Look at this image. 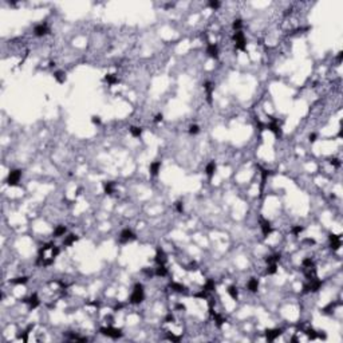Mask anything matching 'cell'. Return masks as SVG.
<instances>
[{"mask_svg":"<svg viewBox=\"0 0 343 343\" xmlns=\"http://www.w3.org/2000/svg\"><path fill=\"white\" fill-rule=\"evenodd\" d=\"M160 168H161V162L160 161H156L153 162L152 165H150V173H152L153 176H157L160 172Z\"/></svg>","mask_w":343,"mask_h":343,"instance_id":"16","label":"cell"},{"mask_svg":"<svg viewBox=\"0 0 343 343\" xmlns=\"http://www.w3.org/2000/svg\"><path fill=\"white\" fill-rule=\"evenodd\" d=\"M209 7L210 8H213V10H217L220 7V3L219 1H209Z\"/></svg>","mask_w":343,"mask_h":343,"instance_id":"35","label":"cell"},{"mask_svg":"<svg viewBox=\"0 0 343 343\" xmlns=\"http://www.w3.org/2000/svg\"><path fill=\"white\" fill-rule=\"evenodd\" d=\"M212 314H213V312H212ZM213 318H215V320H216V323L219 324V326H221V324L224 323V319H222L219 314H213Z\"/></svg>","mask_w":343,"mask_h":343,"instance_id":"31","label":"cell"},{"mask_svg":"<svg viewBox=\"0 0 343 343\" xmlns=\"http://www.w3.org/2000/svg\"><path fill=\"white\" fill-rule=\"evenodd\" d=\"M236 42V47L240 48V50H244L245 48V38H244V34L241 31H237L235 32V36H233Z\"/></svg>","mask_w":343,"mask_h":343,"instance_id":"4","label":"cell"},{"mask_svg":"<svg viewBox=\"0 0 343 343\" xmlns=\"http://www.w3.org/2000/svg\"><path fill=\"white\" fill-rule=\"evenodd\" d=\"M205 90H207V95H208V101L209 102H212V90H213V86H212V83H205Z\"/></svg>","mask_w":343,"mask_h":343,"instance_id":"20","label":"cell"},{"mask_svg":"<svg viewBox=\"0 0 343 343\" xmlns=\"http://www.w3.org/2000/svg\"><path fill=\"white\" fill-rule=\"evenodd\" d=\"M117 80H118V79H117V76L113 75V74H107V75H106V82L110 83V85H114V83L117 82Z\"/></svg>","mask_w":343,"mask_h":343,"instance_id":"28","label":"cell"},{"mask_svg":"<svg viewBox=\"0 0 343 343\" xmlns=\"http://www.w3.org/2000/svg\"><path fill=\"white\" fill-rule=\"evenodd\" d=\"M303 227H300V225H298V227H295V228L292 229V232L295 233V235H298V233H300V232H303Z\"/></svg>","mask_w":343,"mask_h":343,"instance_id":"36","label":"cell"},{"mask_svg":"<svg viewBox=\"0 0 343 343\" xmlns=\"http://www.w3.org/2000/svg\"><path fill=\"white\" fill-rule=\"evenodd\" d=\"M207 52L209 54V56H212V58H217V56H219V50H217V46L216 44H209V46H208Z\"/></svg>","mask_w":343,"mask_h":343,"instance_id":"14","label":"cell"},{"mask_svg":"<svg viewBox=\"0 0 343 343\" xmlns=\"http://www.w3.org/2000/svg\"><path fill=\"white\" fill-rule=\"evenodd\" d=\"M170 287L174 289V291H177V292H182V291H185V289H186L184 286H182V284H178V283H172Z\"/></svg>","mask_w":343,"mask_h":343,"instance_id":"26","label":"cell"},{"mask_svg":"<svg viewBox=\"0 0 343 343\" xmlns=\"http://www.w3.org/2000/svg\"><path fill=\"white\" fill-rule=\"evenodd\" d=\"M20 177H22V172L20 170H12L10 173V176H8V185H16L18 182H19Z\"/></svg>","mask_w":343,"mask_h":343,"instance_id":"6","label":"cell"},{"mask_svg":"<svg viewBox=\"0 0 343 343\" xmlns=\"http://www.w3.org/2000/svg\"><path fill=\"white\" fill-rule=\"evenodd\" d=\"M198 131H200V129H198V126H197V125H192V126L189 127V133H191V134H197Z\"/></svg>","mask_w":343,"mask_h":343,"instance_id":"33","label":"cell"},{"mask_svg":"<svg viewBox=\"0 0 343 343\" xmlns=\"http://www.w3.org/2000/svg\"><path fill=\"white\" fill-rule=\"evenodd\" d=\"M228 294L231 295V298L232 299H235V300H237V296H239V294H237V288L236 287H233V286H231L228 288Z\"/></svg>","mask_w":343,"mask_h":343,"instance_id":"23","label":"cell"},{"mask_svg":"<svg viewBox=\"0 0 343 343\" xmlns=\"http://www.w3.org/2000/svg\"><path fill=\"white\" fill-rule=\"evenodd\" d=\"M25 302L30 304V308H36L39 306V303H40V300H39V298L35 295V294H34V295L30 296V298L25 300Z\"/></svg>","mask_w":343,"mask_h":343,"instance_id":"13","label":"cell"},{"mask_svg":"<svg viewBox=\"0 0 343 343\" xmlns=\"http://www.w3.org/2000/svg\"><path fill=\"white\" fill-rule=\"evenodd\" d=\"M143 300V287L141 286V284H137L136 287H134L133 289V294H131L130 296V302L131 303H140Z\"/></svg>","mask_w":343,"mask_h":343,"instance_id":"2","label":"cell"},{"mask_svg":"<svg viewBox=\"0 0 343 343\" xmlns=\"http://www.w3.org/2000/svg\"><path fill=\"white\" fill-rule=\"evenodd\" d=\"M260 224H261L260 228H261V231H263V233L265 236H268L271 232H272V227H271V222L270 221H267V220H261Z\"/></svg>","mask_w":343,"mask_h":343,"instance_id":"9","label":"cell"},{"mask_svg":"<svg viewBox=\"0 0 343 343\" xmlns=\"http://www.w3.org/2000/svg\"><path fill=\"white\" fill-rule=\"evenodd\" d=\"M156 275L157 276H166L168 275V270L165 268V264L164 265H158L156 268Z\"/></svg>","mask_w":343,"mask_h":343,"instance_id":"19","label":"cell"},{"mask_svg":"<svg viewBox=\"0 0 343 343\" xmlns=\"http://www.w3.org/2000/svg\"><path fill=\"white\" fill-rule=\"evenodd\" d=\"M268 129H270L271 131H273V133L276 134V136H279V133H280V127H279V125H277L276 122H272V124L268 125Z\"/></svg>","mask_w":343,"mask_h":343,"instance_id":"21","label":"cell"},{"mask_svg":"<svg viewBox=\"0 0 343 343\" xmlns=\"http://www.w3.org/2000/svg\"><path fill=\"white\" fill-rule=\"evenodd\" d=\"M103 188H105V192H106V193L111 194V193H113V191H114V184H113V182H105Z\"/></svg>","mask_w":343,"mask_h":343,"instance_id":"25","label":"cell"},{"mask_svg":"<svg viewBox=\"0 0 343 343\" xmlns=\"http://www.w3.org/2000/svg\"><path fill=\"white\" fill-rule=\"evenodd\" d=\"M257 288H259V282H257V279H251L249 282H248V289L251 291V292H256Z\"/></svg>","mask_w":343,"mask_h":343,"instance_id":"15","label":"cell"},{"mask_svg":"<svg viewBox=\"0 0 343 343\" xmlns=\"http://www.w3.org/2000/svg\"><path fill=\"white\" fill-rule=\"evenodd\" d=\"M320 286H322L320 280H318V279H315L314 277V279H311L310 284L304 287V289H306V292H315V291H318V289L320 288Z\"/></svg>","mask_w":343,"mask_h":343,"instance_id":"5","label":"cell"},{"mask_svg":"<svg viewBox=\"0 0 343 343\" xmlns=\"http://www.w3.org/2000/svg\"><path fill=\"white\" fill-rule=\"evenodd\" d=\"M177 210H178V212H180V213H181L182 210H184V207H182V203H177Z\"/></svg>","mask_w":343,"mask_h":343,"instance_id":"37","label":"cell"},{"mask_svg":"<svg viewBox=\"0 0 343 343\" xmlns=\"http://www.w3.org/2000/svg\"><path fill=\"white\" fill-rule=\"evenodd\" d=\"M78 240V236L76 235H68L67 236L66 239H64V241H63V245H71V244H74V243Z\"/></svg>","mask_w":343,"mask_h":343,"instance_id":"18","label":"cell"},{"mask_svg":"<svg viewBox=\"0 0 343 343\" xmlns=\"http://www.w3.org/2000/svg\"><path fill=\"white\" fill-rule=\"evenodd\" d=\"M241 25H243L241 20H240V19H236L235 22H233V30H235L236 32H237V31H240V28H241Z\"/></svg>","mask_w":343,"mask_h":343,"instance_id":"30","label":"cell"},{"mask_svg":"<svg viewBox=\"0 0 343 343\" xmlns=\"http://www.w3.org/2000/svg\"><path fill=\"white\" fill-rule=\"evenodd\" d=\"M156 263L158 264V265H164V264L166 263V255H165V252L162 251V249H158V251H157Z\"/></svg>","mask_w":343,"mask_h":343,"instance_id":"10","label":"cell"},{"mask_svg":"<svg viewBox=\"0 0 343 343\" xmlns=\"http://www.w3.org/2000/svg\"><path fill=\"white\" fill-rule=\"evenodd\" d=\"M315 138H316V134H310V141H311V142H314Z\"/></svg>","mask_w":343,"mask_h":343,"instance_id":"39","label":"cell"},{"mask_svg":"<svg viewBox=\"0 0 343 343\" xmlns=\"http://www.w3.org/2000/svg\"><path fill=\"white\" fill-rule=\"evenodd\" d=\"M27 277H18V279H15V280H12V283H15V284H24V283H27Z\"/></svg>","mask_w":343,"mask_h":343,"instance_id":"32","label":"cell"},{"mask_svg":"<svg viewBox=\"0 0 343 343\" xmlns=\"http://www.w3.org/2000/svg\"><path fill=\"white\" fill-rule=\"evenodd\" d=\"M330 241H331V247H332L334 249H337V248H339L340 244H342V239H340L339 235H331Z\"/></svg>","mask_w":343,"mask_h":343,"instance_id":"11","label":"cell"},{"mask_svg":"<svg viewBox=\"0 0 343 343\" xmlns=\"http://www.w3.org/2000/svg\"><path fill=\"white\" fill-rule=\"evenodd\" d=\"M205 172H207V174H208V177H212L213 174H215V172H216V164L215 162H209L207 165V169H205Z\"/></svg>","mask_w":343,"mask_h":343,"instance_id":"17","label":"cell"},{"mask_svg":"<svg viewBox=\"0 0 343 343\" xmlns=\"http://www.w3.org/2000/svg\"><path fill=\"white\" fill-rule=\"evenodd\" d=\"M58 253H59V248H58L56 245L47 244L40 249V257H39V259L42 260V264H43V265H50V264L54 261V259L56 257Z\"/></svg>","mask_w":343,"mask_h":343,"instance_id":"1","label":"cell"},{"mask_svg":"<svg viewBox=\"0 0 343 343\" xmlns=\"http://www.w3.org/2000/svg\"><path fill=\"white\" fill-rule=\"evenodd\" d=\"M55 78H56L59 82H64V80H66V76H64L63 73H56L55 74Z\"/></svg>","mask_w":343,"mask_h":343,"instance_id":"34","label":"cell"},{"mask_svg":"<svg viewBox=\"0 0 343 343\" xmlns=\"http://www.w3.org/2000/svg\"><path fill=\"white\" fill-rule=\"evenodd\" d=\"M215 289V282L213 280H208L207 284H205V287H204V291H213Z\"/></svg>","mask_w":343,"mask_h":343,"instance_id":"27","label":"cell"},{"mask_svg":"<svg viewBox=\"0 0 343 343\" xmlns=\"http://www.w3.org/2000/svg\"><path fill=\"white\" fill-rule=\"evenodd\" d=\"M92 122H94V124H99V122H101V119H99L98 117H92Z\"/></svg>","mask_w":343,"mask_h":343,"instance_id":"38","label":"cell"},{"mask_svg":"<svg viewBox=\"0 0 343 343\" xmlns=\"http://www.w3.org/2000/svg\"><path fill=\"white\" fill-rule=\"evenodd\" d=\"M101 332L103 334V335H106V337H109V338H113V339H118V338L122 337V331L118 330V328H114V327L101 328Z\"/></svg>","mask_w":343,"mask_h":343,"instance_id":"3","label":"cell"},{"mask_svg":"<svg viewBox=\"0 0 343 343\" xmlns=\"http://www.w3.org/2000/svg\"><path fill=\"white\" fill-rule=\"evenodd\" d=\"M130 133L133 134V137H141L142 134V129L138 126H131L130 127Z\"/></svg>","mask_w":343,"mask_h":343,"instance_id":"22","label":"cell"},{"mask_svg":"<svg viewBox=\"0 0 343 343\" xmlns=\"http://www.w3.org/2000/svg\"><path fill=\"white\" fill-rule=\"evenodd\" d=\"M277 271V265L276 264H268V268H267V273L268 275H272Z\"/></svg>","mask_w":343,"mask_h":343,"instance_id":"29","label":"cell"},{"mask_svg":"<svg viewBox=\"0 0 343 343\" xmlns=\"http://www.w3.org/2000/svg\"><path fill=\"white\" fill-rule=\"evenodd\" d=\"M64 233H66V227H64V225H59L56 229H55L54 235L56 236V237H59V236H63Z\"/></svg>","mask_w":343,"mask_h":343,"instance_id":"24","label":"cell"},{"mask_svg":"<svg viewBox=\"0 0 343 343\" xmlns=\"http://www.w3.org/2000/svg\"><path fill=\"white\" fill-rule=\"evenodd\" d=\"M133 239H136V236H134V233L131 232L130 229H125V231H122L121 232V241L122 243L130 241V240H133Z\"/></svg>","mask_w":343,"mask_h":343,"instance_id":"7","label":"cell"},{"mask_svg":"<svg viewBox=\"0 0 343 343\" xmlns=\"http://www.w3.org/2000/svg\"><path fill=\"white\" fill-rule=\"evenodd\" d=\"M161 119H162V114H158V115L156 117V119H154V121H156V122H160Z\"/></svg>","mask_w":343,"mask_h":343,"instance_id":"40","label":"cell"},{"mask_svg":"<svg viewBox=\"0 0 343 343\" xmlns=\"http://www.w3.org/2000/svg\"><path fill=\"white\" fill-rule=\"evenodd\" d=\"M280 334H282V330H279V328H275V330H267L265 337H267L268 340H273V339H276Z\"/></svg>","mask_w":343,"mask_h":343,"instance_id":"12","label":"cell"},{"mask_svg":"<svg viewBox=\"0 0 343 343\" xmlns=\"http://www.w3.org/2000/svg\"><path fill=\"white\" fill-rule=\"evenodd\" d=\"M47 32H48V28H47V24H44V23L38 24L35 27V35L36 36H43V35H46Z\"/></svg>","mask_w":343,"mask_h":343,"instance_id":"8","label":"cell"}]
</instances>
